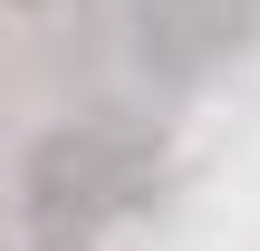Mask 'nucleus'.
<instances>
[{"label":"nucleus","instance_id":"f257e3e1","mask_svg":"<svg viewBox=\"0 0 260 251\" xmlns=\"http://www.w3.org/2000/svg\"><path fill=\"white\" fill-rule=\"evenodd\" d=\"M154 135L135 116H58L29 155H19V222L39 232V251H77L106 222H125L154 193Z\"/></svg>","mask_w":260,"mask_h":251},{"label":"nucleus","instance_id":"f03ea898","mask_svg":"<svg viewBox=\"0 0 260 251\" xmlns=\"http://www.w3.org/2000/svg\"><path fill=\"white\" fill-rule=\"evenodd\" d=\"M241 29H251L241 0H145V10H135V48H145L164 77H203Z\"/></svg>","mask_w":260,"mask_h":251},{"label":"nucleus","instance_id":"7ed1b4c3","mask_svg":"<svg viewBox=\"0 0 260 251\" xmlns=\"http://www.w3.org/2000/svg\"><path fill=\"white\" fill-rule=\"evenodd\" d=\"M19 10H48V0H19Z\"/></svg>","mask_w":260,"mask_h":251}]
</instances>
